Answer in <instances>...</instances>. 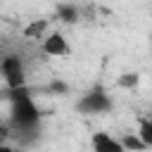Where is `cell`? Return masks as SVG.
Returning <instances> with one entry per match:
<instances>
[{
  "mask_svg": "<svg viewBox=\"0 0 152 152\" xmlns=\"http://www.w3.org/2000/svg\"><path fill=\"white\" fill-rule=\"evenodd\" d=\"M57 14H59V19L66 21V24H74L76 17H78V12H76L74 5H59V7H57Z\"/></svg>",
  "mask_w": 152,
  "mask_h": 152,
  "instance_id": "obj_10",
  "label": "cell"
},
{
  "mask_svg": "<svg viewBox=\"0 0 152 152\" xmlns=\"http://www.w3.org/2000/svg\"><path fill=\"white\" fill-rule=\"evenodd\" d=\"M138 81H140V76H138L135 71H126V74H121V76H119L116 86H119V88L131 90V88H135V86H138Z\"/></svg>",
  "mask_w": 152,
  "mask_h": 152,
  "instance_id": "obj_8",
  "label": "cell"
},
{
  "mask_svg": "<svg viewBox=\"0 0 152 152\" xmlns=\"http://www.w3.org/2000/svg\"><path fill=\"white\" fill-rule=\"evenodd\" d=\"M48 90H50V93H62V95H66V93H69V86L62 83V81H52Z\"/></svg>",
  "mask_w": 152,
  "mask_h": 152,
  "instance_id": "obj_11",
  "label": "cell"
},
{
  "mask_svg": "<svg viewBox=\"0 0 152 152\" xmlns=\"http://www.w3.org/2000/svg\"><path fill=\"white\" fill-rule=\"evenodd\" d=\"M109 109H112V100L104 93V88H100V86L90 88L76 102V112H81V114H102V112H109Z\"/></svg>",
  "mask_w": 152,
  "mask_h": 152,
  "instance_id": "obj_2",
  "label": "cell"
},
{
  "mask_svg": "<svg viewBox=\"0 0 152 152\" xmlns=\"http://www.w3.org/2000/svg\"><path fill=\"white\" fill-rule=\"evenodd\" d=\"M0 71H2V78H5L7 90H19V88H26L21 57H17V55H7V57L0 62Z\"/></svg>",
  "mask_w": 152,
  "mask_h": 152,
  "instance_id": "obj_3",
  "label": "cell"
},
{
  "mask_svg": "<svg viewBox=\"0 0 152 152\" xmlns=\"http://www.w3.org/2000/svg\"><path fill=\"white\" fill-rule=\"evenodd\" d=\"M0 152H14V150H12L10 145H5V142H2V145H0Z\"/></svg>",
  "mask_w": 152,
  "mask_h": 152,
  "instance_id": "obj_12",
  "label": "cell"
},
{
  "mask_svg": "<svg viewBox=\"0 0 152 152\" xmlns=\"http://www.w3.org/2000/svg\"><path fill=\"white\" fill-rule=\"evenodd\" d=\"M43 52L45 55H52V57H64V55H69V45H66V38L62 36V33H50L45 40H43Z\"/></svg>",
  "mask_w": 152,
  "mask_h": 152,
  "instance_id": "obj_4",
  "label": "cell"
},
{
  "mask_svg": "<svg viewBox=\"0 0 152 152\" xmlns=\"http://www.w3.org/2000/svg\"><path fill=\"white\" fill-rule=\"evenodd\" d=\"M10 100H12V124L19 131L31 133L38 126V121H40V112L33 104V97H31L28 88L10 90Z\"/></svg>",
  "mask_w": 152,
  "mask_h": 152,
  "instance_id": "obj_1",
  "label": "cell"
},
{
  "mask_svg": "<svg viewBox=\"0 0 152 152\" xmlns=\"http://www.w3.org/2000/svg\"><path fill=\"white\" fill-rule=\"evenodd\" d=\"M45 28H48V19H33V21L24 28V36H26V38H43Z\"/></svg>",
  "mask_w": 152,
  "mask_h": 152,
  "instance_id": "obj_6",
  "label": "cell"
},
{
  "mask_svg": "<svg viewBox=\"0 0 152 152\" xmlns=\"http://www.w3.org/2000/svg\"><path fill=\"white\" fill-rule=\"evenodd\" d=\"M138 135H140V140H142L147 147H152V119H142V121H140Z\"/></svg>",
  "mask_w": 152,
  "mask_h": 152,
  "instance_id": "obj_9",
  "label": "cell"
},
{
  "mask_svg": "<svg viewBox=\"0 0 152 152\" xmlns=\"http://www.w3.org/2000/svg\"><path fill=\"white\" fill-rule=\"evenodd\" d=\"M121 145H124V150H126V152H142V150H147V145L140 140V135H138V133H135V135H131V133H128V135H124V138H121Z\"/></svg>",
  "mask_w": 152,
  "mask_h": 152,
  "instance_id": "obj_7",
  "label": "cell"
},
{
  "mask_svg": "<svg viewBox=\"0 0 152 152\" xmlns=\"http://www.w3.org/2000/svg\"><path fill=\"white\" fill-rule=\"evenodd\" d=\"M90 142H93V152H126L124 145H121V140L112 138V135L104 133V131L95 133Z\"/></svg>",
  "mask_w": 152,
  "mask_h": 152,
  "instance_id": "obj_5",
  "label": "cell"
}]
</instances>
